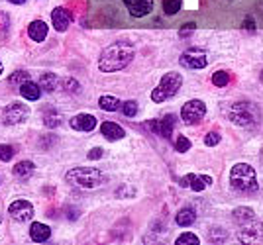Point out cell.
<instances>
[{
  "label": "cell",
  "mask_w": 263,
  "mask_h": 245,
  "mask_svg": "<svg viewBox=\"0 0 263 245\" xmlns=\"http://www.w3.org/2000/svg\"><path fill=\"white\" fill-rule=\"evenodd\" d=\"M238 239L241 243H263V223L257 222L255 218L250 222L241 223Z\"/></svg>",
  "instance_id": "cell-7"
},
{
  "label": "cell",
  "mask_w": 263,
  "mask_h": 245,
  "mask_svg": "<svg viewBox=\"0 0 263 245\" xmlns=\"http://www.w3.org/2000/svg\"><path fill=\"white\" fill-rule=\"evenodd\" d=\"M181 2L183 0H163V10L167 16H173L181 10Z\"/></svg>",
  "instance_id": "cell-26"
},
{
  "label": "cell",
  "mask_w": 263,
  "mask_h": 245,
  "mask_svg": "<svg viewBox=\"0 0 263 245\" xmlns=\"http://www.w3.org/2000/svg\"><path fill=\"white\" fill-rule=\"evenodd\" d=\"M57 85H59V78L55 77L53 73H44L40 78V89L47 90V92H53L57 89Z\"/></svg>",
  "instance_id": "cell-23"
},
{
  "label": "cell",
  "mask_w": 263,
  "mask_h": 245,
  "mask_svg": "<svg viewBox=\"0 0 263 245\" xmlns=\"http://www.w3.org/2000/svg\"><path fill=\"white\" fill-rule=\"evenodd\" d=\"M20 94H22L26 100H40V96H42V89H40V85H35L33 80H24L22 85H20Z\"/></svg>",
  "instance_id": "cell-19"
},
{
  "label": "cell",
  "mask_w": 263,
  "mask_h": 245,
  "mask_svg": "<svg viewBox=\"0 0 263 245\" xmlns=\"http://www.w3.org/2000/svg\"><path fill=\"white\" fill-rule=\"evenodd\" d=\"M175 149L179 151V153H186L189 149H191V141L186 139L185 135H179L175 139Z\"/></svg>",
  "instance_id": "cell-31"
},
{
  "label": "cell",
  "mask_w": 263,
  "mask_h": 245,
  "mask_svg": "<svg viewBox=\"0 0 263 245\" xmlns=\"http://www.w3.org/2000/svg\"><path fill=\"white\" fill-rule=\"evenodd\" d=\"M132 59H134V45L122 39V42H114L112 45H108L100 53L99 67L102 73H116V71L128 67Z\"/></svg>",
  "instance_id": "cell-1"
},
{
  "label": "cell",
  "mask_w": 263,
  "mask_h": 245,
  "mask_svg": "<svg viewBox=\"0 0 263 245\" xmlns=\"http://www.w3.org/2000/svg\"><path fill=\"white\" fill-rule=\"evenodd\" d=\"M181 85H183L181 73H167V75H163V78L159 80L157 89H154V92H152V100L165 102V100H169V98H173L177 92H179V89H181Z\"/></svg>",
  "instance_id": "cell-5"
},
{
  "label": "cell",
  "mask_w": 263,
  "mask_h": 245,
  "mask_svg": "<svg viewBox=\"0 0 263 245\" xmlns=\"http://www.w3.org/2000/svg\"><path fill=\"white\" fill-rule=\"evenodd\" d=\"M124 4L128 6V10L134 18H143L154 10V2L152 0H124Z\"/></svg>",
  "instance_id": "cell-13"
},
{
  "label": "cell",
  "mask_w": 263,
  "mask_h": 245,
  "mask_svg": "<svg viewBox=\"0 0 263 245\" xmlns=\"http://www.w3.org/2000/svg\"><path fill=\"white\" fill-rule=\"evenodd\" d=\"M8 2H12V4H24L26 0H8Z\"/></svg>",
  "instance_id": "cell-38"
},
{
  "label": "cell",
  "mask_w": 263,
  "mask_h": 245,
  "mask_svg": "<svg viewBox=\"0 0 263 245\" xmlns=\"http://www.w3.org/2000/svg\"><path fill=\"white\" fill-rule=\"evenodd\" d=\"M0 226H2V218H0Z\"/></svg>",
  "instance_id": "cell-41"
},
{
  "label": "cell",
  "mask_w": 263,
  "mask_h": 245,
  "mask_svg": "<svg viewBox=\"0 0 263 245\" xmlns=\"http://www.w3.org/2000/svg\"><path fill=\"white\" fill-rule=\"evenodd\" d=\"M259 10H261V14H263V2L259 4Z\"/></svg>",
  "instance_id": "cell-40"
},
{
  "label": "cell",
  "mask_w": 263,
  "mask_h": 245,
  "mask_svg": "<svg viewBox=\"0 0 263 245\" xmlns=\"http://www.w3.org/2000/svg\"><path fill=\"white\" fill-rule=\"evenodd\" d=\"M191 30H195V24H185V28H183V34H185V32H191Z\"/></svg>",
  "instance_id": "cell-36"
},
{
  "label": "cell",
  "mask_w": 263,
  "mask_h": 245,
  "mask_svg": "<svg viewBox=\"0 0 263 245\" xmlns=\"http://www.w3.org/2000/svg\"><path fill=\"white\" fill-rule=\"evenodd\" d=\"M104 155V149L102 147H95V149H90V153H88V159H100V157Z\"/></svg>",
  "instance_id": "cell-35"
},
{
  "label": "cell",
  "mask_w": 263,
  "mask_h": 245,
  "mask_svg": "<svg viewBox=\"0 0 263 245\" xmlns=\"http://www.w3.org/2000/svg\"><path fill=\"white\" fill-rule=\"evenodd\" d=\"M51 24L57 32H65L67 28L71 26V12L67 8H55L51 12Z\"/></svg>",
  "instance_id": "cell-15"
},
{
  "label": "cell",
  "mask_w": 263,
  "mask_h": 245,
  "mask_svg": "<svg viewBox=\"0 0 263 245\" xmlns=\"http://www.w3.org/2000/svg\"><path fill=\"white\" fill-rule=\"evenodd\" d=\"M195 220H197V212L193 210V208H183V210H179V214H177V218H175L177 226H181V228L193 226Z\"/></svg>",
  "instance_id": "cell-20"
},
{
  "label": "cell",
  "mask_w": 263,
  "mask_h": 245,
  "mask_svg": "<svg viewBox=\"0 0 263 245\" xmlns=\"http://www.w3.org/2000/svg\"><path fill=\"white\" fill-rule=\"evenodd\" d=\"M28 78H30V75H28L26 71H16V73L10 77V80H8V83H10V85H18V87H20L24 80H28Z\"/></svg>",
  "instance_id": "cell-32"
},
{
  "label": "cell",
  "mask_w": 263,
  "mask_h": 245,
  "mask_svg": "<svg viewBox=\"0 0 263 245\" xmlns=\"http://www.w3.org/2000/svg\"><path fill=\"white\" fill-rule=\"evenodd\" d=\"M28 35H30L32 42L42 44L45 37H47V24L42 22V20H33V22L28 26Z\"/></svg>",
  "instance_id": "cell-17"
},
{
  "label": "cell",
  "mask_w": 263,
  "mask_h": 245,
  "mask_svg": "<svg viewBox=\"0 0 263 245\" xmlns=\"http://www.w3.org/2000/svg\"><path fill=\"white\" fill-rule=\"evenodd\" d=\"M186 243H191V245H198L200 243V239H198L195 234H183V235H179L177 237V245H186Z\"/></svg>",
  "instance_id": "cell-29"
},
{
  "label": "cell",
  "mask_w": 263,
  "mask_h": 245,
  "mask_svg": "<svg viewBox=\"0 0 263 245\" xmlns=\"http://www.w3.org/2000/svg\"><path fill=\"white\" fill-rule=\"evenodd\" d=\"M179 185L181 187H189V189H193L195 192H200V190L209 189L210 185H212V178L209 175H186V177L181 178Z\"/></svg>",
  "instance_id": "cell-12"
},
{
  "label": "cell",
  "mask_w": 263,
  "mask_h": 245,
  "mask_svg": "<svg viewBox=\"0 0 263 245\" xmlns=\"http://www.w3.org/2000/svg\"><path fill=\"white\" fill-rule=\"evenodd\" d=\"M206 114V104L202 100H189L181 108V120L186 124V126H197V124L202 122Z\"/></svg>",
  "instance_id": "cell-6"
},
{
  "label": "cell",
  "mask_w": 263,
  "mask_h": 245,
  "mask_svg": "<svg viewBox=\"0 0 263 245\" xmlns=\"http://www.w3.org/2000/svg\"><path fill=\"white\" fill-rule=\"evenodd\" d=\"M59 83H61V87H63L65 92H79V89H81L75 78H63V80H59Z\"/></svg>",
  "instance_id": "cell-30"
},
{
  "label": "cell",
  "mask_w": 263,
  "mask_h": 245,
  "mask_svg": "<svg viewBox=\"0 0 263 245\" xmlns=\"http://www.w3.org/2000/svg\"><path fill=\"white\" fill-rule=\"evenodd\" d=\"M228 83H230L228 71H216V73L212 75V85H214V87H226Z\"/></svg>",
  "instance_id": "cell-25"
},
{
  "label": "cell",
  "mask_w": 263,
  "mask_h": 245,
  "mask_svg": "<svg viewBox=\"0 0 263 245\" xmlns=\"http://www.w3.org/2000/svg\"><path fill=\"white\" fill-rule=\"evenodd\" d=\"M44 122H45V126H47V128H57V126L61 124V116H59L57 112H51V110H49L47 114H45Z\"/></svg>",
  "instance_id": "cell-28"
},
{
  "label": "cell",
  "mask_w": 263,
  "mask_h": 245,
  "mask_svg": "<svg viewBox=\"0 0 263 245\" xmlns=\"http://www.w3.org/2000/svg\"><path fill=\"white\" fill-rule=\"evenodd\" d=\"M71 128L77 132H92L97 128V118L92 114H77L71 118Z\"/></svg>",
  "instance_id": "cell-14"
},
{
  "label": "cell",
  "mask_w": 263,
  "mask_h": 245,
  "mask_svg": "<svg viewBox=\"0 0 263 245\" xmlns=\"http://www.w3.org/2000/svg\"><path fill=\"white\" fill-rule=\"evenodd\" d=\"M100 132H102V135H104L108 141H118V139H122V137L126 135L124 128L114 122H104L100 126Z\"/></svg>",
  "instance_id": "cell-16"
},
{
  "label": "cell",
  "mask_w": 263,
  "mask_h": 245,
  "mask_svg": "<svg viewBox=\"0 0 263 245\" xmlns=\"http://www.w3.org/2000/svg\"><path fill=\"white\" fill-rule=\"evenodd\" d=\"M246 28H248V30H253V20H252V18H248V20H246Z\"/></svg>",
  "instance_id": "cell-37"
},
{
  "label": "cell",
  "mask_w": 263,
  "mask_h": 245,
  "mask_svg": "<svg viewBox=\"0 0 263 245\" xmlns=\"http://www.w3.org/2000/svg\"><path fill=\"white\" fill-rule=\"evenodd\" d=\"M67 182L75 185L79 189H97L106 182V177L95 167H75L65 175Z\"/></svg>",
  "instance_id": "cell-3"
},
{
  "label": "cell",
  "mask_w": 263,
  "mask_h": 245,
  "mask_svg": "<svg viewBox=\"0 0 263 245\" xmlns=\"http://www.w3.org/2000/svg\"><path fill=\"white\" fill-rule=\"evenodd\" d=\"M230 187L236 192H255L257 190L255 169L248 163H236L230 171Z\"/></svg>",
  "instance_id": "cell-2"
},
{
  "label": "cell",
  "mask_w": 263,
  "mask_h": 245,
  "mask_svg": "<svg viewBox=\"0 0 263 245\" xmlns=\"http://www.w3.org/2000/svg\"><path fill=\"white\" fill-rule=\"evenodd\" d=\"M204 144L209 145V147H212V145H218L220 144V134H216V132H210V134H206V137H204Z\"/></svg>",
  "instance_id": "cell-34"
},
{
  "label": "cell",
  "mask_w": 263,
  "mask_h": 245,
  "mask_svg": "<svg viewBox=\"0 0 263 245\" xmlns=\"http://www.w3.org/2000/svg\"><path fill=\"white\" fill-rule=\"evenodd\" d=\"M253 220V210L252 208H248V206H240V208H236L234 210V222L236 223H246Z\"/></svg>",
  "instance_id": "cell-24"
},
{
  "label": "cell",
  "mask_w": 263,
  "mask_h": 245,
  "mask_svg": "<svg viewBox=\"0 0 263 245\" xmlns=\"http://www.w3.org/2000/svg\"><path fill=\"white\" fill-rule=\"evenodd\" d=\"M261 78H263V71H261Z\"/></svg>",
  "instance_id": "cell-42"
},
{
  "label": "cell",
  "mask_w": 263,
  "mask_h": 245,
  "mask_svg": "<svg viewBox=\"0 0 263 245\" xmlns=\"http://www.w3.org/2000/svg\"><path fill=\"white\" fill-rule=\"evenodd\" d=\"M30 116V108L22 104V102H10L4 110H2V122L6 126H16V124H22L26 118Z\"/></svg>",
  "instance_id": "cell-8"
},
{
  "label": "cell",
  "mask_w": 263,
  "mask_h": 245,
  "mask_svg": "<svg viewBox=\"0 0 263 245\" xmlns=\"http://www.w3.org/2000/svg\"><path fill=\"white\" fill-rule=\"evenodd\" d=\"M122 112H124V116H128V118H134L136 114H138V102L136 100H126L122 102Z\"/></svg>",
  "instance_id": "cell-27"
},
{
  "label": "cell",
  "mask_w": 263,
  "mask_h": 245,
  "mask_svg": "<svg viewBox=\"0 0 263 245\" xmlns=\"http://www.w3.org/2000/svg\"><path fill=\"white\" fill-rule=\"evenodd\" d=\"M181 65L185 69H204L209 65V59H206V53L202 49L191 47L181 55Z\"/></svg>",
  "instance_id": "cell-9"
},
{
  "label": "cell",
  "mask_w": 263,
  "mask_h": 245,
  "mask_svg": "<svg viewBox=\"0 0 263 245\" xmlns=\"http://www.w3.org/2000/svg\"><path fill=\"white\" fill-rule=\"evenodd\" d=\"M33 173V163L32 161H20L16 167H14V177L20 178V180H28Z\"/></svg>",
  "instance_id": "cell-21"
},
{
  "label": "cell",
  "mask_w": 263,
  "mask_h": 245,
  "mask_svg": "<svg viewBox=\"0 0 263 245\" xmlns=\"http://www.w3.org/2000/svg\"><path fill=\"white\" fill-rule=\"evenodd\" d=\"M99 106L104 112H116V110H120L122 102L118 100L116 96H108V94H106V96H100Z\"/></svg>",
  "instance_id": "cell-22"
},
{
  "label": "cell",
  "mask_w": 263,
  "mask_h": 245,
  "mask_svg": "<svg viewBox=\"0 0 263 245\" xmlns=\"http://www.w3.org/2000/svg\"><path fill=\"white\" fill-rule=\"evenodd\" d=\"M2 71H4V67H2V63H0V75H2Z\"/></svg>",
  "instance_id": "cell-39"
},
{
  "label": "cell",
  "mask_w": 263,
  "mask_h": 245,
  "mask_svg": "<svg viewBox=\"0 0 263 245\" xmlns=\"http://www.w3.org/2000/svg\"><path fill=\"white\" fill-rule=\"evenodd\" d=\"M14 157V147L12 145H0V161H12Z\"/></svg>",
  "instance_id": "cell-33"
},
{
  "label": "cell",
  "mask_w": 263,
  "mask_h": 245,
  "mask_svg": "<svg viewBox=\"0 0 263 245\" xmlns=\"http://www.w3.org/2000/svg\"><path fill=\"white\" fill-rule=\"evenodd\" d=\"M49 235H51L49 226L40 223V222H32V228H30V237H32V241H35V243H44V241L49 239Z\"/></svg>",
  "instance_id": "cell-18"
},
{
  "label": "cell",
  "mask_w": 263,
  "mask_h": 245,
  "mask_svg": "<svg viewBox=\"0 0 263 245\" xmlns=\"http://www.w3.org/2000/svg\"><path fill=\"white\" fill-rule=\"evenodd\" d=\"M175 124H177L175 116H173V114H167L161 120H152V122L147 124V128H149L152 132H155L157 135L165 137V139H171L173 130H175Z\"/></svg>",
  "instance_id": "cell-10"
},
{
  "label": "cell",
  "mask_w": 263,
  "mask_h": 245,
  "mask_svg": "<svg viewBox=\"0 0 263 245\" xmlns=\"http://www.w3.org/2000/svg\"><path fill=\"white\" fill-rule=\"evenodd\" d=\"M8 214H10L16 222H30V220L33 218L32 202L24 200V198L12 202L10 206H8Z\"/></svg>",
  "instance_id": "cell-11"
},
{
  "label": "cell",
  "mask_w": 263,
  "mask_h": 245,
  "mask_svg": "<svg viewBox=\"0 0 263 245\" xmlns=\"http://www.w3.org/2000/svg\"><path fill=\"white\" fill-rule=\"evenodd\" d=\"M226 114L232 124L241 126V128H248V126L259 122V110H255V106L250 102H232L226 108Z\"/></svg>",
  "instance_id": "cell-4"
}]
</instances>
